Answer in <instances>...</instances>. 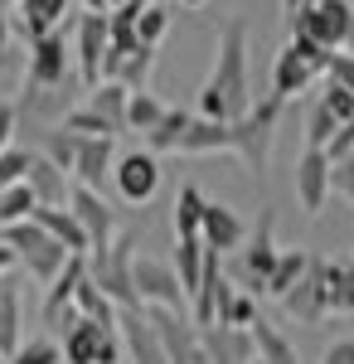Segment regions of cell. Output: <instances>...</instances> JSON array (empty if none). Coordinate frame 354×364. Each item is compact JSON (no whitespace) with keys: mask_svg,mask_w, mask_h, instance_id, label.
<instances>
[{"mask_svg":"<svg viewBox=\"0 0 354 364\" xmlns=\"http://www.w3.org/2000/svg\"><path fill=\"white\" fill-rule=\"evenodd\" d=\"M326 83H340V87H354V54H335L326 68Z\"/></svg>","mask_w":354,"mask_h":364,"instance_id":"46","label":"cell"},{"mask_svg":"<svg viewBox=\"0 0 354 364\" xmlns=\"http://www.w3.org/2000/svg\"><path fill=\"white\" fill-rule=\"evenodd\" d=\"M58 127H63V132H73V136H117V127H112L107 117H97L87 102H82V107H73V112L63 117Z\"/></svg>","mask_w":354,"mask_h":364,"instance_id":"38","label":"cell"},{"mask_svg":"<svg viewBox=\"0 0 354 364\" xmlns=\"http://www.w3.org/2000/svg\"><path fill=\"white\" fill-rule=\"evenodd\" d=\"M281 306H286V316L291 321H306V326H321L330 311V282H326V257H311L306 262V277L281 296Z\"/></svg>","mask_w":354,"mask_h":364,"instance_id":"12","label":"cell"},{"mask_svg":"<svg viewBox=\"0 0 354 364\" xmlns=\"http://www.w3.org/2000/svg\"><path fill=\"white\" fill-rule=\"evenodd\" d=\"M306 262H311V252H306V248H286V252H281V257H277V267H272V277H267V296L281 301V296L306 277Z\"/></svg>","mask_w":354,"mask_h":364,"instance_id":"33","label":"cell"},{"mask_svg":"<svg viewBox=\"0 0 354 364\" xmlns=\"http://www.w3.org/2000/svg\"><path fill=\"white\" fill-rule=\"evenodd\" d=\"M326 156H330V166H335V161H345V156H354V122H345V127L330 136Z\"/></svg>","mask_w":354,"mask_h":364,"instance_id":"45","label":"cell"},{"mask_svg":"<svg viewBox=\"0 0 354 364\" xmlns=\"http://www.w3.org/2000/svg\"><path fill=\"white\" fill-rule=\"evenodd\" d=\"M20 326H25V306H20V277L15 272H5L0 277V355L10 360L25 336H20Z\"/></svg>","mask_w":354,"mask_h":364,"instance_id":"23","label":"cell"},{"mask_svg":"<svg viewBox=\"0 0 354 364\" xmlns=\"http://www.w3.org/2000/svg\"><path fill=\"white\" fill-rule=\"evenodd\" d=\"M15 73V34H10V15H0V78Z\"/></svg>","mask_w":354,"mask_h":364,"instance_id":"47","label":"cell"},{"mask_svg":"<svg viewBox=\"0 0 354 364\" xmlns=\"http://www.w3.org/2000/svg\"><path fill=\"white\" fill-rule=\"evenodd\" d=\"M112 166H117L112 136H78V156H73V185L102 190V185L112 180Z\"/></svg>","mask_w":354,"mask_h":364,"instance_id":"18","label":"cell"},{"mask_svg":"<svg viewBox=\"0 0 354 364\" xmlns=\"http://www.w3.org/2000/svg\"><path fill=\"white\" fill-rule=\"evenodd\" d=\"M252 345H257V360H262V364H301L296 345L281 336L267 316H257V321H252Z\"/></svg>","mask_w":354,"mask_h":364,"instance_id":"27","label":"cell"},{"mask_svg":"<svg viewBox=\"0 0 354 364\" xmlns=\"http://www.w3.org/2000/svg\"><path fill=\"white\" fill-rule=\"evenodd\" d=\"M117 326H102V321H87V316H78L68 331H63V364H97L102 360V340L112 336Z\"/></svg>","mask_w":354,"mask_h":364,"instance_id":"21","label":"cell"},{"mask_svg":"<svg viewBox=\"0 0 354 364\" xmlns=\"http://www.w3.org/2000/svg\"><path fill=\"white\" fill-rule=\"evenodd\" d=\"M112 185H117V195L127 199V204H151L156 190H161V156L156 151H127V156H117V166H112Z\"/></svg>","mask_w":354,"mask_h":364,"instance_id":"11","label":"cell"},{"mask_svg":"<svg viewBox=\"0 0 354 364\" xmlns=\"http://www.w3.org/2000/svg\"><path fill=\"white\" fill-rule=\"evenodd\" d=\"M0 364H10V360H5V355H0Z\"/></svg>","mask_w":354,"mask_h":364,"instance_id":"55","label":"cell"},{"mask_svg":"<svg viewBox=\"0 0 354 364\" xmlns=\"http://www.w3.org/2000/svg\"><path fill=\"white\" fill-rule=\"evenodd\" d=\"M321 102H326V107L340 117V122H354V87L326 83V87H321Z\"/></svg>","mask_w":354,"mask_h":364,"instance_id":"42","label":"cell"},{"mask_svg":"<svg viewBox=\"0 0 354 364\" xmlns=\"http://www.w3.org/2000/svg\"><path fill=\"white\" fill-rule=\"evenodd\" d=\"M281 97H262L252 102L238 122H233V156L243 161V170L252 175L257 190H267V161H272V141H277V127H281Z\"/></svg>","mask_w":354,"mask_h":364,"instance_id":"3","label":"cell"},{"mask_svg":"<svg viewBox=\"0 0 354 364\" xmlns=\"http://www.w3.org/2000/svg\"><path fill=\"white\" fill-rule=\"evenodd\" d=\"M112 49V29H107V10H82L73 25V68L87 87L102 83V63Z\"/></svg>","mask_w":354,"mask_h":364,"instance_id":"9","label":"cell"},{"mask_svg":"<svg viewBox=\"0 0 354 364\" xmlns=\"http://www.w3.org/2000/svg\"><path fill=\"white\" fill-rule=\"evenodd\" d=\"M330 58H335V54H330V49H321L316 39L291 34V39H286V49L272 58V97H281V102L301 97V92L316 83V78H326Z\"/></svg>","mask_w":354,"mask_h":364,"instance_id":"5","label":"cell"},{"mask_svg":"<svg viewBox=\"0 0 354 364\" xmlns=\"http://www.w3.org/2000/svg\"><path fill=\"white\" fill-rule=\"evenodd\" d=\"M218 151H233V122H214V117L194 112L175 156H218Z\"/></svg>","mask_w":354,"mask_h":364,"instance_id":"20","label":"cell"},{"mask_svg":"<svg viewBox=\"0 0 354 364\" xmlns=\"http://www.w3.org/2000/svg\"><path fill=\"white\" fill-rule=\"evenodd\" d=\"M204 209H209V199L199 195V185H180V195H175V238H199V224H204Z\"/></svg>","mask_w":354,"mask_h":364,"instance_id":"29","label":"cell"},{"mask_svg":"<svg viewBox=\"0 0 354 364\" xmlns=\"http://www.w3.org/2000/svg\"><path fill=\"white\" fill-rule=\"evenodd\" d=\"M247 364H262V360H247Z\"/></svg>","mask_w":354,"mask_h":364,"instance_id":"56","label":"cell"},{"mask_svg":"<svg viewBox=\"0 0 354 364\" xmlns=\"http://www.w3.org/2000/svg\"><path fill=\"white\" fill-rule=\"evenodd\" d=\"M29 156H34V151H20V146H10V151L0 156V190H5V185H20V180H25Z\"/></svg>","mask_w":354,"mask_h":364,"instance_id":"41","label":"cell"},{"mask_svg":"<svg viewBox=\"0 0 354 364\" xmlns=\"http://www.w3.org/2000/svg\"><path fill=\"white\" fill-rule=\"evenodd\" d=\"M68 209H73V219H78L82 233H87V257H92V252H102V248H112V233H117V209L102 199V190L73 185Z\"/></svg>","mask_w":354,"mask_h":364,"instance_id":"13","label":"cell"},{"mask_svg":"<svg viewBox=\"0 0 354 364\" xmlns=\"http://www.w3.org/2000/svg\"><path fill=\"white\" fill-rule=\"evenodd\" d=\"M170 112L161 97L151 92V87H141V92H132V102H127V132H136V136H151L156 127H161V117Z\"/></svg>","mask_w":354,"mask_h":364,"instance_id":"30","label":"cell"},{"mask_svg":"<svg viewBox=\"0 0 354 364\" xmlns=\"http://www.w3.org/2000/svg\"><path fill=\"white\" fill-rule=\"evenodd\" d=\"M0 238H5V243L15 248L20 267H25V272H29L34 282H44V287H49V282H54L58 272H63V262L73 257V252L63 248L58 238H49V233H44V228L34 224V219H25V224H10V228H0Z\"/></svg>","mask_w":354,"mask_h":364,"instance_id":"6","label":"cell"},{"mask_svg":"<svg viewBox=\"0 0 354 364\" xmlns=\"http://www.w3.org/2000/svg\"><path fill=\"white\" fill-rule=\"evenodd\" d=\"M321 364H354V340H330L326 345V355H321Z\"/></svg>","mask_w":354,"mask_h":364,"instance_id":"48","label":"cell"},{"mask_svg":"<svg viewBox=\"0 0 354 364\" xmlns=\"http://www.w3.org/2000/svg\"><path fill=\"white\" fill-rule=\"evenodd\" d=\"M190 107H170V112L161 117V127L146 136V151H156V156H175L180 151V136H185V127H190Z\"/></svg>","mask_w":354,"mask_h":364,"instance_id":"32","label":"cell"},{"mask_svg":"<svg viewBox=\"0 0 354 364\" xmlns=\"http://www.w3.org/2000/svg\"><path fill=\"white\" fill-rule=\"evenodd\" d=\"M156 54H161V49H151V44H136V49H127V54H117V49H107V63H102V78H112V83H127L132 92H141V87L151 83V68H156Z\"/></svg>","mask_w":354,"mask_h":364,"instance_id":"22","label":"cell"},{"mask_svg":"<svg viewBox=\"0 0 354 364\" xmlns=\"http://www.w3.org/2000/svg\"><path fill=\"white\" fill-rule=\"evenodd\" d=\"M345 54H354V29H350V39H345Z\"/></svg>","mask_w":354,"mask_h":364,"instance_id":"53","label":"cell"},{"mask_svg":"<svg viewBox=\"0 0 354 364\" xmlns=\"http://www.w3.org/2000/svg\"><path fill=\"white\" fill-rule=\"evenodd\" d=\"M82 10H107V0H82Z\"/></svg>","mask_w":354,"mask_h":364,"instance_id":"51","label":"cell"},{"mask_svg":"<svg viewBox=\"0 0 354 364\" xmlns=\"http://www.w3.org/2000/svg\"><path fill=\"white\" fill-rule=\"evenodd\" d=\"M262 316V296H247V291H238L233 282L223 287V296H218V316L214 326H243V331H252V321Z\"/></svg>","mask_w":354,"mask_h":364,"instance_id":"28","label":"cell"},{"mask_svg":"<svg viewBox=\"0 0 354 364\" xmlns=\"http://www.w3.org/2000/svg\"><path fill=\"white\" fill-rule=\"evenodd\" d=\"M78 78L73 68V44L63 39V29H49L39 44H29L25 54V87L29 92H44V87H63Z\"/></svg>","mask_w":354,"mask_h":364,"instance_id":"7","label":"cell"},{"mask_svg":"<svg viewBox=\"0 0 354 364\" xmlns=\"http://www.w3.org/2000/svg\"><path fill=\"white\" fill-rule=\"evenodd\" d=\"M68 5H73V0H20L15 10L29 15V20H39L44 29H58V25H63V15H68Z\"/></svg>","mask_w":354,"mask_h":364,"instance_id":"40","label":"cell"},{"mask_svg":"<svg viewBox=\"0 0 354 364\" xmlns=\"http://www.w3.org/2000/svg\"><path fill=\"white\" fill-rule=\"evenodd\" d=\"M15 262H20V257H15V248L0 238V277H5V272H15Z\"/></svg>","mask_w":354,"mask_h":364,"instance_id":"49","label":"cell"},{"mask_svg":"<svg viewBox=\"0 0 354 364\" xmlns=\"http://www.w3.org/2000/svg\"><path fill=\"white\" fill-rule=\"evenodd\" d=\"M247 107H252V97H247V25L243 20H223L218 25L214 68H209V78L199 87L194 112L214 117V122H238Z\"/></svg>","mask_w":354,"mask_h":364,"instance_id":"1","label":"cell"},{"mask_svg":"<svg viewBox=\"0 0 354 364\" xmlns=\"http://www.w3.org/2000/svg\"><path fill=\"white\" fill-rule=\"evenodd\" d=\"M34 209H39V199H34V190H29L25 180H20V185H5V190H0V228L34 219Z\"/></svg>","mask_w":354,"mask_h":364,"instance_id":"35","label":"cell"},{"mask_svg":"<svg viewBox=\"0 0 354 364\" xmlns=\"http://www.w3.org/2000/svg\"><path fill=\"white\" fill-rule=\"evenodd\" d=\"M330 190H335V195H345L354 204V156L335 161V170H330Z\"/></svg>","mask_w":354,"mask_h":364,"instance_id":"44","label":"cell"},{"mask_svg":"<svg viewBox=\"0 0 354 364\" xmlns=\"http://www.w3.org/2000/svg\"><path fill=\"white\" fill-rule=\"evenodd\" d=\"M25 185L34 190V199L39 204H49V209H63L68 199H73V175L63 166H54L49 156H29V170H25Z\"/></svg>","mask_w":354,"mask_h":364,"instance_id":"19","label":"cell"},{"mask_svg":"<svg viewBox=\"0 0 354 364\" xmlns=\"http://www.w3.org/2000/svg\"><path fill=\"white\" fill-rule=\"evenodd\" d=\"M127 102H132V87H127V83L102 78V83L87 87V107H92L97 117H107L117 132H127Z\"/></svg>","mask_w":354,"mask_h":364,"instance_id":"26","label":"cell"},{"mask_svg":"<svg viewBox=\"0 0 354 364\" xmlns=\"http://www.w3.org/2000/svg\"><path fill=\"white\" fill-rule=\"evenodd\" d=\"M39 156H49L54 166H63L68 175H73V156H78V136L73 132H63V127H54V132H39V146H34Z\"/></svg>","mask_w":354,"mask_h":364,"instance_id":"36","label":"cell"},{"mask_svg":"<svg viewBox=\"0 0 354 364\" xmlns=\"http://www.w3.org/2000/svg\"><path fill=\"white\" fill-rule=\"evenodd\" d=\"M34 224L44 228L49 238H58L68 252H87V233H82V224L73 219V209L63 204V209H49V204H39L34 209Z\"/></svg>","mask_w":354,"mask_h":364,"instance_id":"24","label":"cell"},{"mask_svg":"<svg viewBox=\"0 0 354 364\" xmlns=\"http://www.w3.org/2000/svg\"><path fill=\"white\" fill-rule=\"evenodd\" d=\"M73 306H78V316H87V321H102V326H117V316L122 311L112 306V296L97 287L92 277H82L78 287H73Z\"/></svg>","mask_w":354,"mask_h":364,"instance_id":"31","label":"cell"},{"mask_svg":"<svg viewBox=\"0 0 354 364\" xmlns=\"http://www.w3.org/2000/svg\"><path fill=\"white\" fill-rule=\"evenodd\" d=\"M15 5H20V0H0V15H10V10H15Z\"/></svg>","mask_w":354,"mask_h":364,"instance_id":"52","label":"cell"},{"mask_svg":"<svg viewBox=\"0 0 354 364\" xmlns=\"http://www.w3.org/2000/svg\"><path fill=\"white\" fill-rule=\"evenodd\" d=\"M199 345L214 364H247L257 360V345H252V331L243 326H199Z\"/></svg>","mask_w":354,"mask_h":364,"instance_id":"17","label":"cell"},{"mask_svg":"<svg viewBox=\"0 0 354 364\" xmlns=\"http://www.w3.org/2000/svg\"><path fill=\"white\" fill-rule=\"evenodd\" d=\"M340 127H345V122H340V117H335L326 102L316 97V107H311V117H306V141H301V146H321V151H326L330 136H335Z\"/></svg>","mask_w":354,"mask_h":364,"instance_id":"37","label":"cell"},{"mask_svg":"<svg viewBox=\"0 0 354 364\" xmlns=\"http://www.w3.org/2000/svg\"><path fill=\"white\" fill-rule=\"evenodd\" d=\"M199 243L218 257H233V252L247 243V224L238 209H228V204H214L209 199V209H204V224H199Z\"/></svg>","mask_w":354,"mask_h":364,"instance_id":"15","label":"cell"},{"mask_svg":"<svg viewBox=\"0 0 354 364\" xmlns=\"http://www.w3.org/2000/svg\"><path fill=\"white\" fill-rule=\"evenodd\" d=\"M286 29L301 34V39H316L330 54H340L345 39H350V29H354V5L350 0H316L311 10H301L296 20H286Z\"/></svg>","mask_w":354,"mask_h":364,"instance_id":"8","label":"cell"},{"mask_svg":"<svg viewBox=\"0 0 354 364\" xmlns=\"http://www.w3.org/2000/svg\"><path fill=\"white\" fill-rule=\"evenodd\" d=\"M170 20H175V15H170L165 0H146L141 15H136V39H141V44H151V49H161L165 34H170Z\"/></svg>","mask_w":354,"mask_h":364,"instance_id":"34","label":"cell"},{"mask_svg":"<svg viewBox=\"0 0 354 364\" xmlns=\"http://www.w3.org/2000/svg\"><path fill=\"white\" fill-rule=\"evenodd\" d=\"M204 262H209V248H204L199 238H175V248H170V267H175L180 287H185V296L199 291V282H204Z\"/></svg>","mask_w":354,"mask_h":364,"instance_id":"25","label":"cell"},{"mask_svg":"<svg viewBox=\"0 0 354 364\" xmlns=\"http://www.w3.org/2000/svg\"><path fill=\"white\" fill-rule=\"evenodd\" d=\"M311 5H316V0H281V15H286V20H296L301 10H311Z\"/></svg>","mask_w":354,"mask_h":364,"instance_id":"50","label":"cell"},{"mask_svg":"<svg viewBox=\"0 0 354 364\" xmlns=\"http://www.w3.org/2000/svg\"><path fill=\"white\" fill-rule=\"evenodd\" d=\"M87 277L112 296L117 311H141L136 296V233H117L112 248L87 257Z\"/></svg>","mask_w":354,"mask_h":364,"instance_id":"4","label":"cell"},{"mask_svg":"<svg viewBox=\"0 0 354 364\" xmlns=\"http://www.w3.org/2000/svg\"><path fill=\"white\" fill-rule=\"evenodd\" d=\"M10 364H63V345L49 336H39V340H25L15 355H10Z\"/></svg>","mask_w":354,"mask_h":364,"instance_id":"39","label":"cell"},{"mask_svg":"<svg viewBox=\"0 0 354 364\" xmlns=\"http://www.w3.org/2000/svg\"><path fill=\"white\" fill-rule=\"evenodd\" d=\"M330 156L321 151V146H301L296 156V199L306 214H321L330 199Z\"/></svg>","mask_w":354,"mask_h":364,"instance_id":"14","label":"cell"},{"mask_svg":"<svg viewBox=\"0 0 354 364\" xmlns=\"http://www.w3.org/2000/svg\"><path fill=\"white\" fill-rule=\"evenodd\" d=\"M185 5H190V10H199V5H209V0H185Z\"/></svg>","mask_w":354,"mask_h":364,"instance_id":"54","label":"cell"},{"mask_svg":"<svg viewBox=\"0 0 354 364\" xmlns=\"http://www.w3.org/2000/svg\"><path fill=\"white\" fill-rule=\"evenodd\" d=\"M136 296H141V311H190V296L175 277V267L161 262V257H146L136 252Z\"/></svg>","mask_w":354,"mask_h":364,"instance_id":"10","label":"cell"},{"mask_svg":"<svg viewBox=\"0 0 354 364\" xmlns=\"http://www.w3.org/2000/svg\"><path fill=\"white\" fill-rule=\"evenodd\" d=\"M277 257H281V248H277V209L262 204L257 224L247 228V243L233 257H223V277L247 296H267V277H272Z\"/></svg>","mask_w":354,"mask_h":364,"instance_id":"2","label":"cell"},{"mask_svg":"<svg viewBox=\"0 0 354 364\" xmlns=\"http://www.w3.org/2000/svg\"><path fill=\"white\" fill-rule=\"evenodd\" d=\"M117 326H122L127 364H170V355H165V345H161V336H156V326H151L146 311H122Z\"/></svg>","mask_w":354,"mask_h":364,"instance_id":"16","label":"cell"},{"mask_svg":"<svg viewBox=\"0 0 354 364\" xmlns=\"http://www.w3.org/2000/svg\"><path fill=\"white\" fill-rule=\"evenodd\" d=\"M15 127H20V107L10 97H0V156L15 146Z\"/></svg>","mask_w":354,"mask_h":364,"instance_id":"43","label":"cell"}]
</instances>
